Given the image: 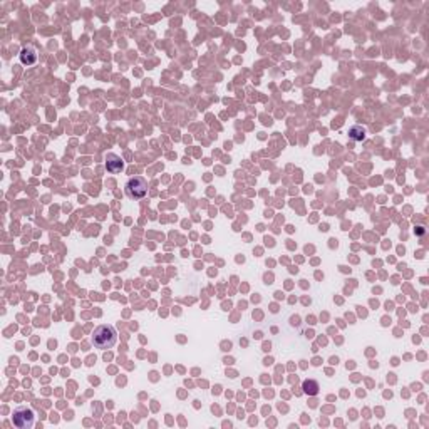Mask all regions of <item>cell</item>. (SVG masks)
I'll return each mask as SVG.
<instances>
[{
    "label": "cell",
    "mask_w": 429,
    "mask_h": 429,
    "mask_svg": "<svg viewBox=\"0 0 429 429\" xmlns=\"http://www.w3.org/2000/svg\"><path fill=\"white\" fill-rule=\"evenodd\" d=\"M351 138L354 139V141H362L364 138H366V129H364L362 126H354L351 129Z\"/></svg>",
    "instance_id": "52a82bcc"
},
{
    "label": "cell",
    "mask_w": 429,
    "mask_h": 429,
    "mask_svg": "<svg viewBox=\"0 0 429 429\" xmlns=\"http://www.w3.org/2000/svg\"><path fill=\"white\" fill-rule=\"evenodd\" d=\"M302 389H304V392L305 394H309V396H317L318 394V382L317 381H313V379H307V381H304L302 382Z\"/></svg>",
    "instance_id": "8992f818"
},
{
    "label": "cell",
    "mask_w": 429,
    "mask_h": 429,
    "mask_svg": "<svg viewBox=\"0 0 429 429\" xmlns=\"http://www.w3.org/2000/svg\"><path fill=\"white\" fill-rule=\"evenodd\" d=\"M117 342V332L113 325L109 324H103L94 329V334H92V344L101 351H108L111 347L116 346Z\"/></svg>",
    "instance_id": "6da1fadb"
},
{
    "label": "cell",
    "mask_w": 429,
    "mask_h": 429,
    "mask_svg": "<svg viewBox=\"0 0 429 429\" xmlns=\"http://www.w3.org/2000/svg\"><path fill=\"white\" fill-rule=\"evenodd\" d=\"M34 411L27 406H19L14 409V414H12V423H14L15 428L19 429H29L34 426Z\"/></svg>",
    "instance_id": "3957f363"
},
{
    "label": "cell",
    "mask_w": 429,
    "mask_h": 429,
    "mask_svg": "<svg viewBox=\"0 0 429 429\" xmlns=\"http://www.w3.org/2000/svg\"><path fill=\"white\" fill-rule=\"evenodd\" d=\"M106 169L113 175H116V173H121L124 169V163L117 155L109 153V155H106Z\"/></svg>",
    "instance_id": "277c9868"
},
{
    "label": "cell",
    "mask_w": 429,
    "mask_h": 429,
    "mask_svg": "<svg viewBox=\"0 0 429 429\" xmlns=\"http://www.w3.org/2000/svg\"><path fill=\"white\" fill-rule=\"evenodd\" d=\"M36 61H37L36 49H32V47L22 49V52H20V62L25 64V66H32V64L36 62Z\"/></svg>",
    "instance_id": "5b68a950"
},
{
    "label": "cell",
    "mask_w": 429,
    "mask_h": 429,
    "mask_svg": "<svg viewBox=\"0 0 429 429\" xmlns=\"http://www.w3.org/2000/svg\"><path fill=\"white\" fill-rule=\"evenodd\" d=\"M124 188H126V195L131 199H141L146 196L148 193V181L146 178L143 176H134L127 180Z\"/></svg>",
    "instance_id": "7a4b0ae2"
}]
</instances>
